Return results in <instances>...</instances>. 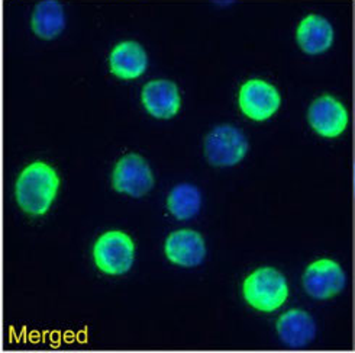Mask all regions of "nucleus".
<instances>
[{
	"instance_id": "obj_4",
	"label": "nucleus",
	"mask_w": 355,
	"mask_h": 353,
	"mask_svg": "<svg viewBox=\"0 0 355 353\" xmlns=\"http://www.w3.org/2000/svg\"><path fill=\"white\" fill-rule=\"evenodd\" d=\"M247 151L248 140L234 125H218L205 138V156L214 166H235L244 160Z\"/></svg>"
},
{
	"instance_id": "obj_5",
	"label": "nucleus",
	"mask_w": 355,
	"mask_h": 353,
	"mask_svg": "<svg viewBox=\"0 0 355 353\" xmlns=\"http://www.w3.org/2000/svg\"><path fill=\"white\" fill-rule=\"evenodd\" d=\"M239 109L252 121H267L279 110L282 98L279 90L261 79H251L241 86Z\"/></svg>"
},
{
	"instance_id": "obj_10",
	"label": "nucleus",
	"mask_w": 355,
	"mask_h": 353,
	"mask_svg": "<svg viewBox=\"0 0 355 353\" xmlns=\"http://www.w3.org/2000/svg\"><path fill=\"white\" fill-rule=\"evenodd\" d=\"M167 259L183 268L199 266L206 258L203 237L193 230H179L168 236L166 242Z\"/></svg>"
},
{
	"instance_id": "obj_15",
	"label": "nucleus",
	"mask_w": 355,
	"mask_h": 353,
	"mask_svg": "<svg viewBox=\"0 0 355 353\" xmlns=\"http://www.w3.org/2000/svg\"><path fill=\"white\" fill-rule=\"evenodd\" d=\"M167 205L177 220H190L196 217L202 206L200 190L189 183L175 186L168 195Z\"/></svg>"
},
{
	"instance_id": "obj_2",
	"label": "nucleus",
	"mask_w": 355,
	"mask_h": 353,
	"mask_svg": "<svg viewBox=\"0 0 355 353\" xmlns=\"http://www.w3.org/2000/svg\"><path fill=\"white\" fill-rule=\"evenodd\" d=\"M245 301L258 311L272 313L288 298L286 277L274 268H260L247 277L242 286Z\"/></svg>"
},
{
	"instance_id": "obj_3",
	"label": "nucleus",
	"mask_w": 355,
	"mask_h": 353,
	"mask_svg": "<svg viewBox=\"0 0 355 353\" xmlns=\"http://www.w3.org/2000/svg\"><path fill=\"white\" fill-rule=\"evenodd\" d=\"M94 263L107 275H123L135 261L132 238L122 231H107L93 247Z\"/></svg>"
},
{
	"instance_id": "obj_9",
	"label": "nucleus",
	"mask_w": 355,
	"mask_h": 353,
	"mask_svg": "<svg viewBox=\"0 0 355 353\" xmlns=\"http://www.w3.org/2000/svg\"><path fill=\"white\" fill-rule=\"evenodd\" d=\"M142 105L148 114L158 120H170L180 110L179 88L170 80H151L142 89Z\"/></svg>"
},
{
	"instance_id": "obj_1",
	"label": "nucleus",
	"mask_w": 355,
	"mask_h": 353,
	"mask_svg": "<svg viewBox=\"0 0 355 353\" xmlns=\"http://www.w3.org/2000/svg\"><path fill=\"white\" fill-rule=\"evenodd\" d=\"M60 188L57 172L44 162L26 166L16 182V201L22 210L34 217L46 214Z\"/></svg>"
},
{
	"instance_id": "obj_11",
	"label": "nucleus",
	"mask_w": 355,
	"mask_h": 353,
	"mask_svg": "<svg viewBox=\"0 0 355 353\" xmlns=\"http://www.w3.org/2000/svg\"><path fill=\"white\" fill-rule=\"evenodd\" d=\"M334 38L335 32L331 22L316 13L304 16L296 29V41L302 51L309 56L328 51L334 44Z\"/></svg>"
},
{
	"instance_id": "obj_14",
	"label": "nucleus",
	"mask_w": 355,
	"mask_h": 353,
	"mask_svg": "<svg viewBox=\"0 0 355 353\" xmlns=\"http://www.w3.org/2000/svg\"><path fill=\"white\" fill-rule=\"evenodd\" d=\"M32 31L42 40H54L66 28V15L57 0H42L31 18Z\"/></svg>"
},
{
	"instance_id": "obj_13",
	"label": "nucleus",
	"mask_w": 355,
	"mask_h": 353,
	"mask_svg": "<svg viewBox=\"0 0 355 353\" xmlns=\"http://www.w3.org/2000/svg\"><path fill=\"white\" fill-rule=\"evenodd\" d=\"M110 72L122 80H134L148 67V56L135 41L118 44L109 56Z\"/></svg>"
},
{
	"instance_id": "obj_7",
	"label": "nucleus",
	"mask_w": 355,
	"mask_h": 353,
	"mask_svg": "<svg viewBox=\"0 0 355 353\" xmlns=\"http://www.w3.org/2000/svg\"><path fill=\"white\" fill-rule=\"evenodd\" d=\"M154 186V176L147 160L139 154L123 156L114 170V188L132 198L147 195Z\"/></svg>"
},
{
	"instance_id": "obj_12",
	"label": "nucleus",
	"mask_w": 355,
	"mask_h": 353,
	"mask_svg": "<svg viewBox=\"0 0 355 353\" xmlns=\"http://www.w3.org/2000/svg\"><path fill=\"white\" fill-rule=\"evenodd\" d=\"M280 340L293 349H300L313 342L316 336L315 320L303 310H290L277 320Z\"/></svg>"
},
{
	"instance_id": "obj_6",
	"label": "nucleus",
	"mask_w": 355,
	"mask_h": 353,
	"mask_svg": "<svg viewBox=\"0 0 355 353\" xmlns=\"http://www.w3.org/2000/svg\"><path fill=\"white\" fill-rule=\"evenodd\" d=\"M347 285L344 269L331 259H319L306 268L303 288L315 299H329L341 294Z\"/></svg>"
},
{
	"instance_id": "obj_8",
	"label": "nucleus",
	"mask_w": 355,
	"mask_h": 353,
	"mask_svg": "<svg viewBox=\"0 0 355 353\" xmlns=\"http://www.w3.org/2000/svg\"><path fill=\"white\" fill-rule=\"evenodd\" d=\"M308 120L313 131L320 137L336 138L347 130L349 115L341 101L331 95H322L312 102Z\"/></svg>"
},
{
	"instance_id": "obj_16",
	"label": "nucleus",
	"mask_w": 355,
	"mask_h": 353,
	"mask_svg": "<svg viewBox=\"0 0 355 353\" xmlns=\"http://www.w3.org/2000/svg\"><path fill=\"white\" fill-rule=\"evenodd\" d=\"M354 195H355V165H354Z\"/></svg>"
}]
</instances>
